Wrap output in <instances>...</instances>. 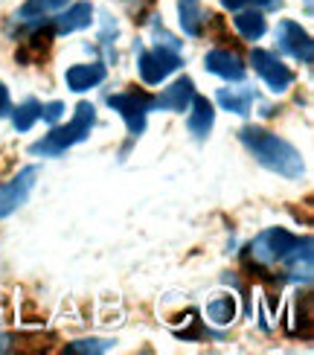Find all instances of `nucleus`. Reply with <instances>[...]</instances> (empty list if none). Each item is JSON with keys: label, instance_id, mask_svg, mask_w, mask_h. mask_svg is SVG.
Masks as SVG:
<instances>
[{"label": "nucleus", "instance_id": "f257e3e1", "mask_svg": "<svg viewBox=\"0 0 314 355\" xmlns=\"http://www.w3.org/2000/svg\"><path fill=\"white\" fill-rule=\"evenodd\" d=\"M242 143L247 146V152L259 160L262 166L274 169L282 178H300L303 175V155L294 149L288 140H282L265 128H242Z\"/></svg>", "mask_w": 314, "mask_h": 355}, {"label": "nucleus", "instance_id": "f03ea898", "mask_svg": "<svg viewBox=\"0 0 314 355\" xmlns=\"http://www.w3.org/2000/svg\"><path fill=\"white\" fill-rule=\"evenodd\" d=\"M94 123H96V108L91 105V102H79L70 125L53 128L44 140L33 143V149H29V152H33V155H62V152L70 149V146H76V143L91 137Z\"/></svg>", "mask_w": 314, "mask_h": 355}, {"label": "nucleus", "instance_id": "7ed1b4c3", "mask_svg": "<svg viewBox=\"0 0 314 355\" xmlns=\"http://www.w3.org/2000/svg\"><path fill=\"white\" fill-rule=\"evenodd\" d=\"M297 245H300V239H297L294 233L282 230V227H271V230H265V233H259L256 239H253V245H250V257H253V259H259V262H265V265L286 262Z\"/></svg>", "mask_w": 314, "mask_h": 355}, {"label": "nucleus", "instance_id": "20e7f679", "mask_svg": "<svg viewBox=\"0 0 314 355\" xmlns=\"http://www.w3.org/2000/svg\"><path fill=\"white\" fill-rule=\"evenodd\" d=\"M108 105L114 111H119V116L125 120L128 131L134 137H140L146 131V114L152 108V96H143V94H114L108 96Z\"/></svg>", "mask_w": 314, "mask_h": 355}, {"label": "nucleus", "instance_id": "39448f33", "mask_svg": "<svg viewBox=\"0 0 314 355\" xmlns=\"http://www.w3.org/2000/svg\"><path fill=\"white\" fill-rule=\"evenodd\" d=\"M140 76L146 85H160L163 79L169 76V73H175L177 67H181V55H177L175 50H140Z\"/></svg>", "mask_w": 314, "mask_h": 355}, {"label": "nucleus", "instance_id": "423d86ee", "mask_svg": "<svg viewBox=\"0 0 314 355\" xmlns=\"http://www.w3.org/2000/svg\"><path fill=\"white\" fill-rule=\"evenodd\" d=\"M250 64H253V70H256L259 76L265 79V85L271 87L274 94L288 91L291 82H294V73L282 64L274 53H268V50H253L250 53Z\"/></svg>", "mask_w": 314, "mask_h": 355}, {"label": "nucleus", "instance_id": "0eeeda50", "mask_svg": "<svg viewBox=\"0 0 314 355\" xmlns=\"http://www.w3.org/2000/svg\"><path fill=\"white\" fill-rule=\"evenodd\" d=\"M35 178H38V169L26 166V169H21L18 175H15L9 184L0 187V218L12 216L21 204H26L29 192H33V187H35Z\"/></svg>", "mask_w": 314, "mask_h": 355}, {"label": "nucleus", "instance_id": "6e6552de", "mask_svg": "<svg viewBox=\"0 0 314 355\" xmlns=\"http://www.w3.org/2000/svg\"><path fill=\"white\" fill-rule=\"evenodd\" d=\"M277 38H279L282 53H288L291 58H297V62H303V64H311V58H314V44H311V35L306 33L300 24L282 21L279 29H277Z\"/></svg>", "mask_w": 314, "mask_h": 355}, {"label": "nucleus", "instance_id": "1a4fd4ad", "mask_svg": "<svg viewBox=\"0 0 314 355\" xmlns=\"http://www.w3.org/2000/svg\"><path fill=\"white\" fill-rule=\"evenodd\" d=\"M204 67L209 73H216V76L227 79V82H242L245 79V62L236 53H230V50H213V53H207Z\"/></svg>", "mask_w": 314, "mask_h": 355}, {"label": "nucleus", "instance_id": "9d476101", "mask_svg": "<svg viewBox=\"0 0 314 355\" xmlns=\"http://www.w3.org/2000/svg\"><path fill=\"white\" fill-rule=\"evenodd\" d=\"M192 96H195V87H192V79H177L175 85H169L166 91H163L160 96L152 99V105L155 108H163V111H184Z\"/></svg>", "mask_w": 314, "mask_h": 355}, {"label": "nucleus", "instance_id": "9b49d317", "mask_svg": "<svg viewBox=\"0 0 314 355\" xmlns=\"http://www.w3.org/2000/svg\"><path fill=\"white\" fill-rule=\"evenodd\" d=\"M67 87L70 91H91V87H96L102 79H105V64H76L67 70Z\"/></svg>", "mask_w": 314, "mask_h": 355}, {"label": "nucleus", "instance_id": "f8f14e48", "mask_svg": "<svg viewBox=\"0 0 314 355\" xmlns=\"http://www.w3.org/2000/svg\"><path fill=\"white\" fill-rule=\"evenodd\" d=\"M94 21V6L91 3H76V6H70L64 15H58L55 18V33H76V29H85V26H91Z\"/></svg>", "mask_w": 314, "mask_h": 355}, {"label": "nucleus", "instance_id": "ddd939ff", "mask_svg": "<svg viewBox=\"0 0 314 355\" xmlns=\"http://www.w3.org/2000/svg\"><path fill=\"white\" fill-rule=\"evenodd\" d=\"M213 120H216V111L209 105V99L204 96H192V114H189V131L195 135L198 140H204L213 128Z\"/></svg>", "mask_w": 314, "mask_h": 355}, {"label": "nucleus", "instance_id": "4468645a", "mask_svg": "<svg viewBox=\"0 0 314 355\" xmlns=\"http://www.w3.org/2000/svg\"><path fill=\"white\" fill-rule=\"evenodd\" d=\"M236 29L242 33L247 41H256L265 35V15L259 9H253V12H238L236 18H233Z\"/></svg>", "mask_w": 314, "mask_h": 355}, {"label": "nucleus", "instance_id": "2eb2a0df", "mask_svg": "<svg viewBox=\"0 0 314 355\" xmlns=\"http://www.w3.org/2000/svg\"><path fill=\"white\" fill-rule=\"evenodd\" d=\"M70 3V0H29V3L18 12V18L21 21H38L44 18V15H53L58 9H64Z\"/></svg>", "mask_w": 314, "mask_h": 355}, {"label": "nucleus", "instance_id": "dca6fc26", "mask_svg": "<svg viewBox=\"0 0 314 355\" xmlns=\"http://www.w3.org/2000/svg\"><path fill=\"white\" fill-rule=\"evenodd\" d=\"M250 99H253V94L250 91H242V94H236L233 87L227 91V87H221L218 91V102L227 111H233V114H247L250 111Z\"/></svg>", "mask_w": 314, "mask_h": 355}, {"label": "nucleus", "instance_id": "f3484780", "mask_svg": "<svg viewBox=\"0 0 314 355\" xmlns=\"http://www.w3.org/2000/svg\"><path fill=\"white\" fill-rule=\"evenodd\" d=\"M233 315H236V300L233 297H216L213 303L207 306V318L213 320V323H230L233 320Z\"/></svg>", "mask_w": 314, "mask_h": 355}, {"label": "nucleus", "instance_id": "a211bd4d", "mask_svg": "<svg viewBox=\"0 0 314 355\" xmlns=\"http://www.w3.org/2000/svg\"><path fill=\"white\" fill-rule=\"evenodd\" d=\"M53 35H55V26H41V29H35V33L29 35V41H26V50H33V55L38 58L41 53H47V50H50ZM26 50H18V55L26 53Z\"/></svg>", "mask_w": 314, "mask_h": 355}, {"label": "nucleus", "instance_id": "6ab92c4d", "mask_svg": "<svg viewBox=\"0 0 314 355\" xmlns=\"http://www.w3.org/2000/svg\"><path fill=\"white\" fill-rule=\"evenodd\" d=\"M35 120H41V105H38L35 99H26L24 105L15 111V128H18V131H29Z\"/></svg>", "mask_w": 314, "mask_h": 355}, {"label": "nucleus", "instance_id": "aec40b11", "mask_svg": "<svg viewBox=\"0 0 314 355\" xmlns=\"http://www.w3.org/2000/svg\"><path fill=\"white\" fill-rule=\"evenodd\" d=\"M181 26L186 29L189 35L201 33V12L192 6V0H181Z\"/></svg>", "mask_w": 314, "mask_h": 355}, {"label": "nucleus", "instance_id": "412c9836", "mask_svg": "<svg viewBox=\"0 0 314 355\" xmlns=\"http://www.w3.org/2000/svg\"><path fill=\"white\" fill-rule=\"evenodd\" d=\"M221 6L224 9H245V6H253V9H279L282 6V0H221Z\"/></svg>", "mask_w": 314, "mask_h": 355}, {"label": "nucleus", "instance_id": "4be33fe9", "mask_svg": "<svg viewBox=\"0 0 314 355\" xmlns=\"http://www.w3.org/2000/svg\"><path fill=\"white\" fill-rule=\"evenodd\" d=\"M114 347V341H76V344H67L64 352H108Z\"/></svg>", "mask_w": 314, "mask_h": 355}, {"label": "nucleus", "instance_id": "5701e85b", "mask_svg": "<svg viewBox=\"0 0 314 355\" xmlns=\"http://www.w3.org/2000/svg\"><path fill=\"white\" fill-rule=\"evenodd\" d=\"M62 114H64L62 102H50V105H41V120H47V123H58V120H62Z\"/></svg>", "mask_w": 314, "mask_h": 355}, {"label": "nucleus", "instance_id": "b1692460", "mask_svg": "<svg viewBox=\"0 0 314 355\" xmlns=\"http://www.w3.org/2000/svg\"><path fill=\"white\" fill-rule=\"evenodd\" d=\"M12 114V102H9V91L0 82V116H9Z\"/></svg>", "mask_w": 314, "mask_h": 355}]
</instances>
